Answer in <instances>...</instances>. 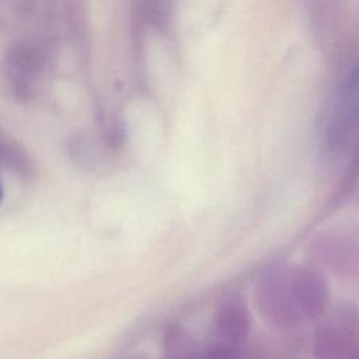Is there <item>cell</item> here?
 <instances>
[{
  "label": "cell",
  "mask_w": 359,
  "mask_h": 359,
  "mask_svg": "<svg viewBox=\"0 0 359 359\" xmlns=\"http://www.w3.org/2000/svg\"><path fill=\"white\" fill-rule=\"evenodd\" d=\"M167 1L168 0H144V11H149L151 18L163 21L167 11Z\"/></svg>",
  "instance_id": "obj_5"
},
{
  "label": "cell",
  "mask_w": 359,
  "mask_h": 359,
  "mask_svg": "<svg viewBox=\"0 0 359 359\" xmlns=\"http://www.w3.org/2000/svg\"><path fill=\"white\" fill-rule=\"evenodd\" d=\"M355 331L332 325L320 330L317 337V355L323 359H342L348 358L351 349L355 346ZM349 359V358H348Z\"/></svg>",
  "instance_id": "obj_3"
},
{
  "label": "cell",
  "mask_w": 359,
  "mask_h": 359,
  "mask_svg": "<svg viewBox=\"0 0 359 359\" xmlns=\"http://www.w3.org/2000/svg\"><path fill=\"white\" fill-rule=\"evenodd\" d=\"M3 201V184H1V178H0V203Z\"/></svg>",
  "instance_id": "obj_6"
},
{
  "label": "cell",
  "mask_w": 359,
  "mask_h": 359,
  "mask_svg": "<svg viewBox=\"0 0 359 359\" xmlns=\"http://www.w3.org/2000/svg\"><path fill=\"white\" fill-rule=\"evenodd\" d=\"M250 328V316L240 302L226 303L216 316L215 331L219 345L237 349L244 342Z\"/></svg>",
  "instance_id": "obj_2"
},
{
  "label": "cell",
  "mask_w": 359,
  "mask_h": 359,
  "mask_svg": "<svg viewBox=\"0 0 359 359\" xmlns=\"http://www.w3.org/2000/svg\"><path fill=\"white\" fill-rule=\"evenodd\" d=\"M325 282L309 269L272 273L259 286L262 310L273 321L293 324L300 317H317L327 306Z\"/></svg>",
  "instance_id": "obj_1"
},
{
  "label": "cell",
  "mask_w": 359,
  "mask_h": 359,
  "mask_svg": "<svg viewBox=\"0 0 359 359\" xmlns=\"http://www.w3.org/2000/svg\"><path fill=\"white\" fill-rule=\"evenodd\" d=\"M199 359H238L237 358V349L227 348L223 345H216L203 352V355Z\"/></svg>",
  "instance_id": "obj_4"
}]
</instances>
